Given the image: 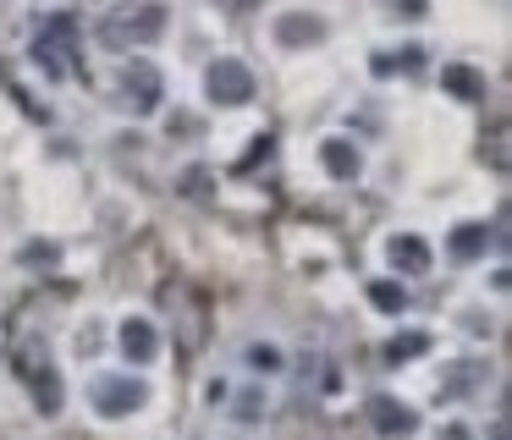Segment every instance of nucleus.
<instances>
[{
    "label": "nucleus",
    "mask_w": 512,
    "mask_h": 440,
    "mask_svg": "<svg viewBox=\"0 0 512 440\" xmlns=\"http://www.w3.org/2000/svg\"><path fill=\"white\" fill-rule=\"evenodd\" d=\"M204 94H210V105H248L254 99V72H248L243 61H232V55H221V61H210V72H204Z\"/></svg>",
    "instance_id": "20e7f679"
},
{
    "label": "nucleus",
    "mask_w": 512,
    "mask_h": 440,
    "mask_svg": "<svg viewBox=\"0 0 512 440\" xmlns=\"http://www.w3.org/2000/svg\"><path fill=\"white\" fill-rule=\"evenodd\" d=\"M320 160H325V171L342 176V182H353V176L364 171V154H358L347 138H325V143H320Z\"/></svg>",
    "instance_id": "9b49d317"
},
{
    "label": "nucleus",
    "mask_w": 512,
    "mask_h": 440,
    "mask_svg": "<svg viewBox=\"0 0 512 440\" xmlns=\"http://www.w3.org/2000/svg\"><path fill=\"white\" fill-rule=\"evenodd\" d=\"M441 83L452 88L457 99H479V94H485V77H479V72H468V66H446V72H441Z\"/></svg>",
    "instance_id": "ddd939ff"
},
{
    "label": "nucleus",
    "mask_w": 512,
    "mask_h": 440,
    "mask_svg": "<svg viewBox=\"0 0 512 440\" xmlns=\"http://www.w3.org/2000/svg\"><path fill=\"white\" fill-rule=\"evenodd\" d=\"M116 341H122V352L133 363H155V352H160V336H155V325H149V319H122Z\"/></svg>",
    "instance_id": "9d476101"
},
{
    "label": "nucleus",
    "mask_w": 512,
    "mask_h": 440,
    "mask_svg": "<svg viewBox=\"0 0 512 440\" xmlns=\"http://www.w3.org/2000/svg\"><path fill=\"white\" fill-rule=\"evenodd\" d=\"M116 83H122V99L138 110V116H149V110H160V99H166V77H160L155 61H144V55H133V61H122V72H116Z\"/></svg>",
    "instance_id": "f03ea898"
},
{
    "label": "nucleus",
    "mask_w": 512,
    "mask_h": 440,
    "mask_svg": "<svg viewBox=\"0 0 512 440\" xmlns=\"http://www.w3.org/2000/svg\"><path fill=\"white\" fill-rule=\"evenodd\" d=\"M160 33H166V6H160V0H122V6H111L100 22V39L111 44V50H144Z\"/></svg>",
    "instance_id": "f257e3e1"
},
{
    "label": "nucleus",
    "mask_w": 512,
    "mask_h": 440,
    "mask_svg": "<svg viewBox=\"0 0 512 440\" xmlns=\"http://www.w3.org/2000/svg\"><path fill=\"white\" fill-rule=\"evenodd\" d=\"M149 402V385L133 374H100L94 380V413L100 418H133Z\"/></svg>",
    "instance_id": "7ed1b4c3"
},
{
    "label": "nucleus",
    "mask_w": 512,
    "mask_h": 440,
    "mask_svg": "<svg viewBox=\"0 0 512 440\" xmlns=\"http://www.w3.org/2000/svg\"><path fill=\"white\" fill-rule=\"evenodd\" d=\"M237 418H243V424L265 418V396H259V391H243V396H237Z\"/></svg>",
    "instance_id": "f3484780"
},
{
    "label": "nucleus",
    "mask_w": 512,
    "mask_h": 440,
    "mask_svg": "<svg viewBox=\"0 0 512 440\" xmlns=\"http://www.w3.org/2000/svg\"><path fill=\"white\" fill-rule=\"evenodd\" d=\"M419 352H430V336H424V330H402V336L386 341V363H413Z\"/></svg>",
    "instance_id": "f8f14e48"
},
{
    "label": "nucleus",
    "mask_w": 512,
    "mask_h": 440,
    "mask_svg": "<svg viewBox=\"0 0 512 440\" xmlns=\"http://www.w3.org/2000/svg\"><path fill=\"white\" fill-rule=\"evenodd\" d=\"M72 33H78V22H72V17H50V22H45V33H39V44H34V61L45 66L50 77H61V72H67V61H61V50L72 44Z\"/></svg>",
    "instance_id": "423d86ee"
},
{
    "label": "nucleus",
    "mask_w": 512,
    "mask_h": 440,
    "mask_svg": "<svg viewBox=\"0 0 512 440\" xmlns=\"http://www.w3.org/2000/svg\"><path fill=\"white\" fill-rule=\"evenodd\" d=\"M281 363H287V358H281V347H276V341H254V347H248V369H265V374H276Z\"/></svg>",
    "instance_id": "dca6fc26"
},
{
    "label": "nucleus",
    "mask_w": 512,
    "mask_h": 440,
    "mask_svg": "<svg viewBox=\"0 0 512 440\" xmlns=\"http://www.w3.org/2000/svg\"><path fill=\"white\" fill-rule=\"evenodd\" d=\"M369 424L397 440V435H413V429H419V413H413L408 402H397V396H369Z\"/></svg>",
    "instance_id": "0eeeda50"
},
{
    "label": "nucleus",
    "mask_w": 512,
    "mask_h": 440,
    "mask_svg": "<svg viewBox=\"0 0 512 440\" xmlns=\"http://www.w3.org/2000/svg\"><path fill=\"white\" fill-rule=\"evenodd\" d=\"M325 39V17H309V11H281L276 17V44L281 50H303V44Z\"/></svg>",
    "instance_id": "6e6552de"
},
{
    "label": "nucleus",
    "mask_w": 512,
    "mask_h": 440,
    "mask_svg": "<svg viewBox=\"0 0 512 440\" xmlns=\"http://www.w3.org/2000/svg\"><path fill=\"white\" fill-rule=\"evenodd\" d=\"M485 242H490L485 226H457V231H452V253H457V259H474V253H485Z\"/></svg>",
    "instance_id": "2eb2a0df"
},
{
    "label": "nucleus",
    "mask_w": 512,
    "mask_h": 440,
    "mask_svg": "<svg viewBox=\"0 0 512 440\" xmlns=\"http://www.w3.org/2000/svg\"><path fill=\"white\" fill-rule=\"evenodd\" d=\"M369 303H375L380 314H402V308H408V292H402L397 281H375L369 286Z\"/></svg>",
    "instance_id": "4468645a"
},
{
    "label": "nucleus",
    "mask_w": 512,
    "mask_h": 440,
    "mask_svg": "<svg viewBox=\"0 0 512 440\" xmlns=\"http://www.w3.org/2000/svg\"><path fill=\"white\" fill-rule=\"evenodd\" d=\"M386 259H391V270L424 275V270H430V242H424V237H413V231H397V237L386 242Z\"/></svg>",
    "instance_id": "1a4fd4ad"
},
{
    "label": "nucleus",
    "mask_w": 512,
    "mask_h": 440,
    "mask_svg": "<svg viewBox=\"0 0 512 440\" xmlns=\"http://www.w3.org/2000/svg\"><path fill=\"white\" fill-rule=\"evenodd\" d=\"M23 259H28V264H56V248H50V242H34Z\"/></svg>",
    "instance_id": "a211bd4d"
},
{
    "label": "nucleus",
    "mask_w": 512,
    "mask_h": 440,
    "mask_svg": "<svg viewBox=\"0 0 512 440\" xmlns=\"http://www.w3.org/2000/svg\"><path fill=\"white\" fill-rule=\"evenodd\" d=\"M17 374H23L28 385H34L39 413L56 418V413H61V374L50 369V352H23V358H17Z\"/></svg>",
    "instance_id": "39448f33"
}]
</instances>
